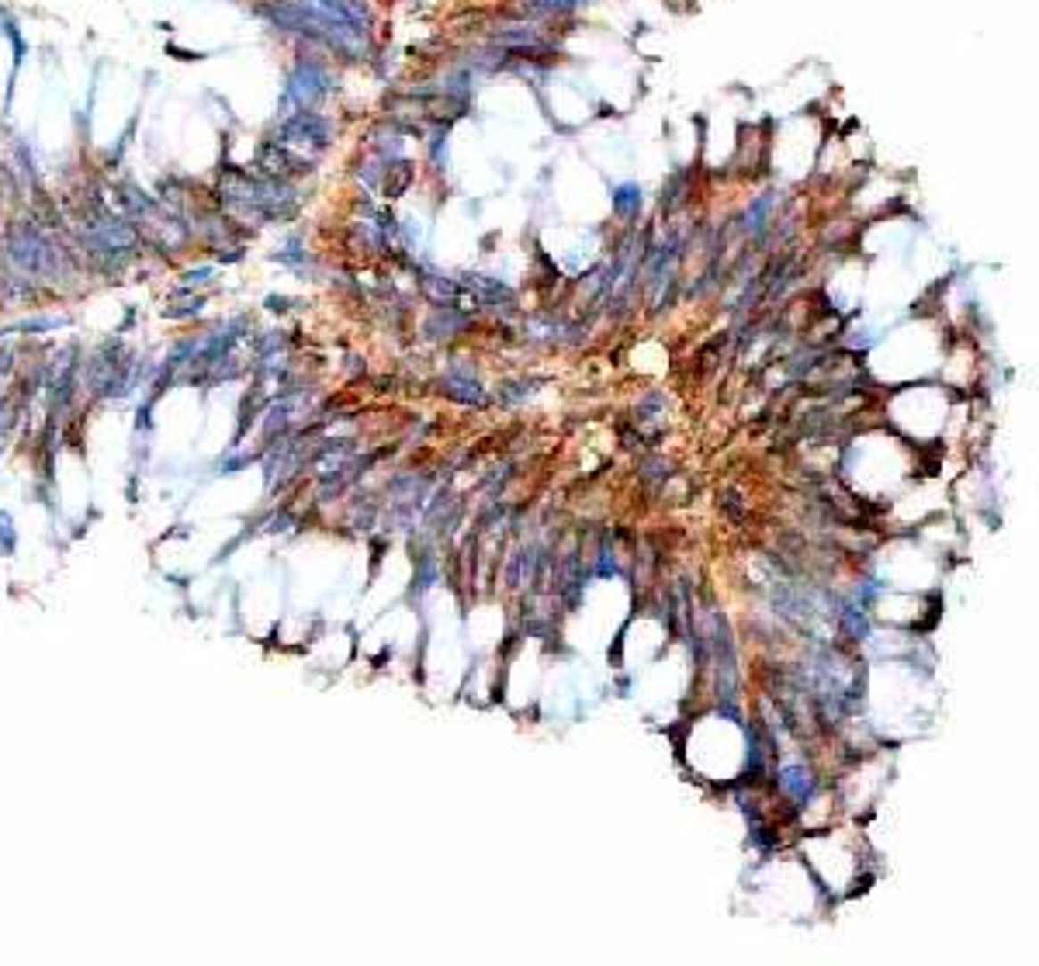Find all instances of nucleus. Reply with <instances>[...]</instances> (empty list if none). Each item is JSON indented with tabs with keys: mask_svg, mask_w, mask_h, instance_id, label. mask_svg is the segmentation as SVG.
I'll list each match as a JSON object with an SVG mask.
<instances>
[{
	"mask_svg": "<svg viewBox=\"0 0 1039 966\" xmlns=\"http://www.w3.org/2000/svg\"><path fill=\"white\" fill-rule=\"evenodd\" d=\"M329 90V84H326V73L319 70V66H312V62H305V66H298L295 70V77L288 80V90H285V97H291L302 112L305 108H312L319 97Z\"/></svg>",
	"mask_w": 1039,
	"mask_h": 966,
	"instance_id": "1",
	"label": "nucleus"
},
{
	"mask_svg": "<svg viewBox=\"0 0 1039 966\" xmlns=\"http://www.w3.org/2000/svg\"><path fill=\"white\" fill-rule=\"evenodd\" d=\"M537 7H572V4H578V0H534Z\"/></svg>",
	"mask_w": 1039,
	"mask_h": 966,
	"instance_id": "2",
	"label": "nucleus"
}]
</instances>
